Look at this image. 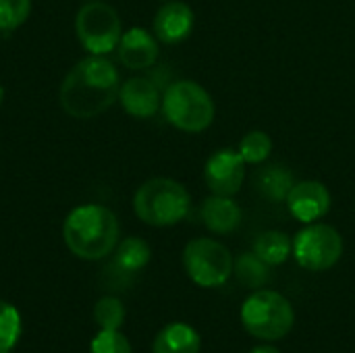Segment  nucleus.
I'll return each instance as SVG.
<instances>
[{
  "mask_svg": "<svg viewBox=\"0 0 355 353\" xmlns=\"http://www.w3.org/2000/svg\"><path fill=\"white\" fill-rule=\"evenodd\" d=\"M121 77L112 60L89 54L73 64L60 83L58 100L73 119H94L119 98Z\"/></svg>",
  "mask_w": 355,
  "mask_h": 353,
  "instance_id": "f257e3e1",
  "label": "nucleus"
},
{
  "mask_svg": "<svg viewBox=\"0 0 355 353\" xmlns=\"http://www.w3.org/2000/svg\"><path fill=\"white\" fill-rule=\"evenodd\" d=\"M62 239L73 256L102 260L119 246V218L100 204L77 206L64 218Z\"/></svg>",
  "mask_w": 355,
  "mask_h": 353,
  "instance_id": "f03ea898",
  "label": "nucleus"
},
{
  "mask_svg": "<svg viewBox=\"0 0 355 353\" xmlns=\"http://www.w3.org/2000/svg\"><path fill=\"white\" fill-rule=\"evenodd\" d=\"M191 208V196L175 179L154 177L144 181L133 196L137 218L152 227H173L181 223Z\"/></svg>",
  "mask_w": 355,
  "mask_h": 353,
  "instance_id": "7ed1b4c3",
  "label": "nucleus"
},
{
  "mask_svg": "<svg viewBox=\"0 0 355 353\" xmlns=\"http://www.w3.org/2000/svg\"><path fill=\"white\" fill-rule=\"evenodd\" d=\"M243 329L260 341H279L287 337L295 325L291 302L272 289H256L241 304Z\"/></svg>",
  "mask_w": 355,
  "mask_h": 353,
  "instance_id": "20e7f679",
  "label": "nucleus"
},
{
  "mask_svg": "<svg viewBox=\"0 0 355 353\" xmlns=\"http://www.w3.org/2000/svg\"><path fill=\"white\" fill-rule=\"evenodd\" d=\"M164 119L185 133H202L214 121L212 96L191 79H179L166 85L162 94Z\"/></svg>",
  "mask_w": 355,
  "mask_h": 353,
  "instance_id": "39448f33",
  "label": "nucleus"
},
{
  "mask_svg": "<svg viewBox=\"0 0 355 353\" xmlns=\"http://www.w3.org/2000/svg\"><path fill=\"white\" fill-rule=\"evenodd\" d=\"M75 33L85 52L106 56L116 50L123 35L119 12L114 6L100 0L85 2L75 15Z\"/></svg>",
  "mask_w": 355,
  "mask_h": 353,
  "instance_id": "423d86ee",
  "label": "nucleus"
},
{
  "mask_svg": "<svg viewBox=\"0 0 355 353\" xmlns=\"http://www.w3.org/2000/svg\"><path fill=\"white\" fill-rule=\"evenodd\" d=\"M233 256L216 239L198 237L183 250V268L187 277L204 289L220 287L233 275Z\"/></svg>",
  "mask_w": 355,
  "mask_h": 353,
  "instance_id": "0eeeda50",
  "label": "nucleus"
},
{
  "mask_svg": "<svg viewBox=\"0 0 355 353\" xmlns=\"http://www.w3.org/2000/svg\"><path fill=\"white\" fill-rule=\"evenodd\" d=\"M293 256L297 264L312 273L333 268L343 256L341 233L324 223L306 225L293 239Z\"/></svg>",
  "mask_w": 355,
  "mask_h": 353,
  "instance_id": "6e6552de",
  "label": "nucleus"
},
{
  "mask_svg": "<svg viewBox=\"0 0 355 353\" xmlns=\"http://www.w3.org/2000/svg\"><path fill=\"white\" fill-rule=\"evenodd\" d=\"M245 179V160L233 148L214 152L204 164V181L214 196L233 198Z\"/></svg>",
  "mask_w": 355,
  "mask_h": 353,
  "instance_id": "1a4fd4ad",
  "label": "nucleus"
},
{
  "mask_svg": "<svg viewBox=\"0 0 355 353\" xmlns=\"http://www.w3.org/2000/svg\"><path fill=\"white\" fill-rule=\"evenodd\" d=\"M289 212L304 225L318 223L331 210V193L320 181H300L287 196Z\"/></svg>",
  "mask_w": 355,
  "mask_h": 353,
  "instance_id": "9d476101",
  "label": "nucleus"
},
{
  "mask_svg": "<svg viewBox=\"0 0 355 353\" xmlns=\"http://www.w3.org/2000/svg\"><path fill=\"white\" fill-rule=\"evenodd\" d=\"M116 52H119V60L123 62V67L131 71L150 69L158 60V52H160L158 37L144 27H131L123 31Z\"/></svg>",
  "mask_w": 355,
  "mask_h": 353,
  "instance_id": "9b49d317",
  "label": "nucleus"
},
{
  "mask_svg": "<svg viewBox=\"0 0 355 353\" xmlns=\"http://www.w3.org/2000/svg\"><path fill=\"white\" fill-rule=\"evenodd\" d=\"M119 102L133 119H150L162 106L158 83L148 77H131L119 87Z\"/></svg>",
  "mask_w": 355,
  "mask_h": 353,
  "instance_id": "f8f14e48",
  "label": "nucleus"
},
{
  "mask_svg": "<svg viewBox=\"0 0 355 353\" xmlns=\"http://www.w3.org/2000/svg\"><path fill=\"white\" fill-rule=\"evenodd\" d=\"M193 10L189 4L181 2V0H171L164 2L152 21V29L154 35L158 37V42L164 44H179L183 40H187L193 31Z\"/></svg>",
  "mask_w": 355,
  "mask_h": 353,
  "instance_id": "ddd939ff",
  "label": "nucleus"
},
{
  "mask_svg": "<svg viewBox=\"0 0 355 353\" xmlns=\"http://www.w3.org/2000/svg\"><path fill=\"white\" fill-rule=\"evenodd\" d=\"M200 216L206 229L218 235H229L237 231V227L241 225V208L233 198L227 196L212 193L210 198H206L200 208Z\"/></svg>",
  "mask_w": 355,
  "mask_h": 353,
  "instance_id": "4468645a",
  "label": "nucleus"
},
{
  "mask_svg": "<svg viewBox=\"0 0 355 353\" xmlns=\"http://www.w3.org/2000/svg\"><path fill=\"white\" fill-rule=\"evenodd\" d=\"M200 333L187 322H171L156 335L152 353H200Z\"/></svg>",
  "mask_w": 355,
  "mask_h": 353,
  "instance_id": "2eb2a0df",
  "label": "nucleus"
},
{
  "mask_svg": "<svg viewBox=\"0 0 355 353\" xmlns=\"http://www.w3.org/2000/svg\"><path fill=\"white\" fill-rule=\"evenodd\" d=\"M256 185L260 189V193L270 200V202H285L291 187L295 185L293 173L283 166V164H268L264 169H260L258 177H256Z\"/></svg>",
  "mask_w": 355,
  "mask_h": 353,
  "instance_id": "dca6fc26",
  "label": "nucleus"
},
{
  "mask_svg": "<svg viewBox=\"0 0 355 353\" xmlns=\"http://www.w3.org/2000/svg\"><path fill=\"white\" fill-rule=\"evenodd\" d=\"M150 258H152V250L148 241H144L141 237H127L114 248V266L127 275L146 268Z\"/></svg>",
  "mask_w": 355,
  "mask_h": 353,
  "instance_id": "f3484780",
  "label": "nucleus"
},
{
  "mask_svg": "<svg viewBox=\"0 0 355 353\" xmlns=\"http://www.w3.org/2000/svg\"><path fill=\"white\" fill-rule=\"evenodd\" d=\"M233 273L237 281L250 289H262L270 281V264H266L256 252H245L233 260Z\"/></svg>",
  "mask_w": 355,
  "mask_h": 353,
  "instance_id": "a211bd4d",
  "label": "nucleus"
},
{
  "mask_svg": "<svg viewBox=\"0 0 355 353\" xmlns=\"http://www.w3.org/2000/svg\"><path fill=\"white\" fill-rule=\"evenodd\" d=\"M254 252L266 264L279 266L293 254V239L283 231H266L254 241Z\"/></svg>",
  "mask_w": 355,
  "mask_h": 353,
  "instance_id": "6ab92c4d",
  "label": "nucleus"
},
{
  "mask_svg": "<svg viewBox=\"0 0 355 353\" xmlns=\"http://www.w3.org/2000/svg\"><path fill=\"white\" fill-rule=\"evenodd\" d=\"M94 320L104 331H119L125 322V306L119 298L106 295L94 306Z\"/></svg>",
  "mask_w": 355,
  "mask_h": 353,
  "instance_id": "aec40b11",
  "label": "nucleus"
},
{
  "mask_svg": "<svg viewBox=\"0 0 355 353\" xmlns=\"http://www.w3.org/2000/svg\"><path fill=\"white\" fill-rule=\"evenodd\" d=\"M237 152L241 154V158L245 160V164H260V162H264L270 156V152H272V139L264 131H250L239 141V150Z\"/></svg>",
  "mask_w": 355,
  "mask_h": 353,
  "instance_id": "412c9836",
  "label": "nucleus"
},
{
  "mask_svg": "<svg viewBox=\"0 0 355 353\" xmlns=\"http://www.w3.org/2000/svg\"><path fill=\"white\" fill-rule=\"evenodd\" d=\"M21 337V314L15 306L0 300V352L12 350Z\"/></svg>",
  "mask_w": 355,
  "mask_h": 353,
  "instance_id": "4be33fe9",
  "label": "nucleus"
},
{
  "mask_svg": "<svg viewBox=\"0 0 355 353\" xmlns=\"http://www.w3.org/2000/svg\"><path fill=\"white\" fill-rule=\"evenodd\" d=\"M31 15V0H0V31L19 29Z\"/></svg>",
  "mask_w": 355,
  "mask_h": 353,
  "instance_id": "5701e85b",
  "label": "nucleus"
},
{
  "mask_svg": "<svg viewBox=\"0 0 355 353\" xmlns=\"http://www.w3.org/2000/svg\"><path fill=\"white\" fill-rule=\"evenodd\" d=\"M89 353H133L129 339L121 331H100L89 345Z\"/></svg>",
  "mask_w": 355,
  "mask_h": 353,
  "instance_id": "b1692460",
  "label": "nucleus"
},
{
  "mask_svg": "<svg viewBox=\"0 0 355 353\" xmlns=\"http://www.w3.org/2000/svg\"><path fill=\"white\" fill-rule=\"evenodd\" d=\"M250 353H281L275 345H256L254 350H250Z\"/></svg>",
  "mask_w": 355,
  "mask_h": 353,
  "instance_id": "393cba45",
  "label": "nucleus"
},
{
  "mask_svg": "<svg viewBox=\"0 0 355 353\" xmlns=\"http://www.w3.org/2000/svg\"><path fill=\"white\" fill-rule=\"evenodd\" d=\"M4 102V87H2V83H0V104Z\"/></svg>",
  "mask_w": 355,
  "mask_h": 353,
  "instance_id": "a878e982",
  "label": "nucleus"
},
{
  "mask_svg": "<svg viewBox=\"0 0 355 353\" xmlns=\"http://www.w3.org/2000/svg\"><path fill=\"white\" fill-rule=\"evenodd\" d=\"M0 353H10V350H4V352H0Z\"/></svg>",
  "mask_w": 355,
  "mask_h": 353,
  "instance_id": "bb28decb",
  "label": "nucleus"
},
{
  "mask_svg": "<svg viewBox=\"0 0 355 353\" xmlns=\"http://www.w3.org/2000/svg\"><path fill=\"white\" fill-rule=\"evenodd\" d=\"M162 2H171V0H162Z\"/></svg>",
  "mask_w": 355,
  "mask_h": 353,
  "instance_id": "cd10ccee",
  "label": "nucleus"
},
{
  "mask_svg": "<svg viewBox=\"0 0 355 353\" xmlns=\"http://www.w3.org/2000/svg\"><path fill=\"white\" fill-rule=\"evenodd\" d=\"M87 2H92V0H87Z\"/></svg>",
  "mask_w": 355,
  "mask_h": 353,
  "instance_id": "c85d7f7f",
  "label": "nucleus"
}]
</instances>
